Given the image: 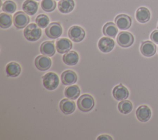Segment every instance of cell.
Returning <instances> with one entry per match:
<instances>
[{
    "label": "cell",
    "instance_id": "cell-12",
    "mask_svg": "<svg viewBox=\"0 0 158 140\" xmlns=\"http://www.w3.org/2000/svg\"><path fill=\"white\" fill-rule=\"evenodd\" d=\"M72 43L67 38H59L56 42V48L60 54L68 52L72 48Z\"/></svg>",
    "mask_w": 158,
    "mask_h": 140
},
{
    "label": "cell",
    "instance_id": "cell-16",
    "mask_svg": "<svg viewBox=\"0 0 158 140\" xmlns=\"http://www.w3.org/2000/svg\"><path fill=\"white\" fill-rule=\"evenodd\" d=\"M59 107L62 113L65 115H69L74 112L75 104L73 101L69 100V99H64L60 102Z\"/></svg>",
    "mask_w": 158,
    "mask_h": 140
},
{
    "label": "cell",
    "instance_id": "cell-13",
    "mask_svg": "<svg viewBox=\"0 0 158 140\" xmlns=\"http://www.w3.org/2000/svg\"><path fill=\"white\" fill-rule=\"evenodd\" d=\"M99 50L104 53L110 52L115 46L114 41L109 37H102L98 44Z\"/></svg>",
    "mask_w": 158,
    "mask_h": 140
},
{
    "label": "cell",
    "instance_id": "cell-27",
    "mask_svg": "<svg viewBox=\"0 0 158 140\" xmlns=\"http://www.w3.org/2000/svg\"><path fill=\"white\" fill-rule=\"evenodd\" d=\"M41 7L45 12H52L56 9V2L54 0H42Z\"/></svg>",
    "mask_w": 158,
    "mask_h": 140
},
{
    "label": "cell",
    "instance_id": "cell-29",
    "mask_svg": "<svg viewBox=\"0 0 158 140\" xmlns=\"http://www.w3.org/2000/svg\"><path fill=\"white\" fill-rule=\"evenodd\" d=\"M36 23L41 28H46L49 23V19L45 14L38 15L35 20Z\"/></svg>",
    "mask_w": 158,
    "mask_h": 140
},
{
    "label": "cell",
    "instance_id": "cell-33",
    "mask_svg": "<svg viewBox=\"0 0 158 140\" xmlns=\"http://www.w3.org/2000/svg\"><path fill=\"white\" fill-rule=\"evenodd\" d=\"M35 1H39V0H35Z\"/></svg>",
    "mask_w": 158,
    "mask_h": 140
},
{
    "label": "cell",
    "instance_id": "cell-17",
    "mask_svg": "<svg viewBox=\"0 0 158 140\" xmlns=\"http://www.w3.org/2000/svg\"><path fill=\"white\" fill-rule=\"evenodd\" d=\"M135 17L138 22L141 23H144L148 22L151 17L149 10L145 7H139L135 14Z\"/></svg>",
    "mask_w": 158,
    "mask_h": 140
},
{
    "label": "cell",
    "instance_id": "cell-15",
    "mask_svg": "<svg viewBox=\"0 0 158 140\" xmlns=\"http://www.w3.org/2000/svg\"><path fill=\"white\" fill-rule=\"evenodd\" d=\"M77 78L76 73L70 70L63 72L60 76L61 81L64 85H71L74 84L77 82Z\"/></svg>",
    "mask_w": 158,
    "mask_h": 140
},
{
    "label": "cell",
    "instance_id": "cell-23",
    "mask_svg": "<svg viewBox=\"0 0 158 140\" xmlns=\"http://www.w3.org/2000/svg\"><path fill=\"white\" fill-rule=\"evenodd\" d=\"M118 29L116 25L113 22H107L106 23L102 28L103 34L108 37L114 38L117 34Z\"/></svg>",
    "mask_w": 158,
    "mask_h": 140
},
{
    "label": "cell",
    "instance_id": "cell-14",
    "mask_svg": "<svg viewBox=\"0 0 158 140\" xmlns=\"http://www.w3.org/2000/svg\"><path fill=\"white\" fill-rule=\"evenodd\" d=\"M35 64L38 70L40 71L48 70L51 66L52 62L50 58L44 56H38L35 60Z\"/></svg>",
    "mask_w": 158,
    "mask_h": 140
},
{
    "label": "cell",
    "instance_id": "cell-18",
    "mask_svg": "<svg viewBox=\"0 0 158 140\" xmlns=\"http://www.w3.org/2000/svg\"><path fill=\"white\" fill-rule=\"evenodd\" d=\"M38 8V3L35 0H26L22 4V9L28 15H35Z\"/></svg>",
    "mask_w": 158,
    "mask_h": 140
},
{
    "label": "cell",
    "instance_id": "cell-9",
    "mask_svg": "<svg viewBox=\"0 0 158 140\" xmlns=\"http://www.w3.org/2000/svg\"><path fill=\"white\" fill-rule=\"evenodd\" d=\"M115 23L118 29L122 30H127L131 27V19L126 14H120L115 17Z\"/></svg>",
    "mask_w": 158,
    "mask_h": 140
},
{
    "label": "cell",
    "instance_id": "cell-3",
    "mask_svg": "<svg viewBox=\"0 0 158 140\" xmlns=\"http://www.w3.org/2000/svg\"><path fill=\"white\" fill-rule=\"evenodd\" d=\"M78 109L84 112L91 110L94 106V100L89 94H83L81 96L77 101Z\"/></svg>",
    "mask_w": 158,
    "mask_h": 140
},
{
    "label": "cell",
    "instance_id": "cell-7",
    "mask_svg": "<svg viewBox=\"0 0 158 140\" xmlns=\"http://www.w3.org/2000/svg\"><path fill=\"white\" fill-rule=\"evenodd\" d=\"M46 36L51 39L58 38L62 33V28L58 22L51 23L45 30Z\"/></svg>",
    "mask_w": 158,
    "mask_h": 140
},
{
    "label": "cell",
    "instance_id": "cell-26",
    "mask_svg": "<svg viewBox=\"0 0 158 140\" xmlns=\"http://www.w3.org/2000/svg\"><path fill=\"white\" fill-rule=\"evenodd\" d=\"M12 23V17L11 15L1 13L0 14V27L2 28L6 29L10 27Z\"/></svg>",
    "mask_w": 158,
    "mask_h": 140
},
{
    "label": "cell",
    "instance_id": "cell-24",
    "mask_svg": "<svg viewBox=\"0 0 158 140\" xmlns=\"http://www.w3.org/2000/svg\"><path fill=\"white\" fill-rule=\"evenodd\" d=\"M64 94L69 99L75 100L80 94V88L77 85H72L67 87L64 91Z\"/></svg>",
    "mask_w": 158,
    "mask_h": 140
},
{
    "label": "cell",
    "instance_id": "cell-4",
    "mask_svg": "<svg viewBox=\"0 0 158 140\" xmlns=\"http://www.w3.org/2000/svg\"><path fill=\"white\" fill-rule=\"evenodd\" d=\"M29 17L25 12L19 11L17 12L13 17V22L14 26L18 29L25 28L29 23Z\"/></svg>",
    "mask_w": 158,
    "mask_h": 140
},
{
    "label": "cell",
    "instance_id": "cell-28",
    "mask_svg": "<svg viewBox=\"0 0 158 140\" xmlns=\"http://www.w3.org/2000/svg\"><path fill=\"white\" fill-rule=\"evenodd\" d=\"M17 9L16 4L10 0L6 1L2 5V10L7 14L14 13Z\"/></svg>",
    "mask_w": 158,
    "mask_h": 140
},
{
    "label": "cell",
    "instance_id": "cell-2",
    "mask_svg": "<svg viewBox=\"0 0 158 140\" xmlns=\"http://www.w3.org/2000/svg\"><path fill=\"white\" fill-rule=\"evenodd\" d=\"M43 84L44 87L49 91L56 89L59 83L58 75L54 72H48L43 76Z\"/></svg>",
    "mask_w": 158,
    "mask_h": 140
},
{
    "label": "cell",
    "instance_id": "cell-6",
    "mask_svg": "<svg viewBox=\"0 0 158 140\" xmlns=\"http://www.w3.org/2000/svg\"><path fill=\"white\" fill-rule=\"evenodd\" d=\"M69 37L73 41L78 43L81 41L85 37V31L80 27L74 25L71 27L68 31Z\"/></svg>",
    "mask_w": 158,
    "mask_h": 140
},
{
    "label": "cell",
    "instance_id": "cell-31",
    "mask_svg": "<svg viewBox=\"0 0 158 140\" xmlns=\"http://www.w3.org/2000/svg\"><path fill=\"white\" fill-rule=\"evenodd\" d=\"M97 139L98 140H103V139H110L112 140V138H111L110 136L109 135H107V134H102V135H100L99 136L98 138H97Z\"/></svg>",
    "mask_w": 158,
    "mask_h": 140
},
{
    "label": "cell",
    "instance_id": "cell-10",
    "mask_svg": "<svg viewBox=\"0 0 158 140\" xmlns=\"http://www.w3.org/2000/svg\"><path fill=\"white\" fill-rule=\"evenodd\" d=\"M157 51L156 44L150 41H146L141 43L140 46L141 53L145 57L153 56Z\"/></svg>",
    "mask_w": 158,
    "mask_h": 140
},
{
    "label": "cell",
    "instance_id": "cell-34",
    "mask_svg": "<svg viewBox=\"0 0 158 140\" xmlns=\"http://www.w3.org/2000/svg\"><path fill=\"white\" fill-rule=\"evenodd\" d=\"M157 28H158V25H157Z\"/></svg>",
    "mask_w": 158,
    "mask_h": 140
},
{
    "label": "cell",
    "instance_id": "cell-21",
    "mask_svg": "<svg viewBox=\"0 0 158 140\" xmlns=\"http://www.w3.org/2000/svg\"><path fill=\"white\" fill-rule=\"evenodd\" d=\"M62 60L65 64L70 66L76 65L79 60V56L77 52L74 51H69L62 57Z\"/></svg>",
    "mask_w": 158,
    "mask_h": 140
},
{
    "label": "cell",
    "instance_id": "cell-20",
    "mask_svg": "<svg viewBox=\"0 0 158 140\" xmlns=\"http://www.w3.org/2000/svg\"><path fill=\"white\" fill-rule=\"evenodd\" d=\"M6 73L10 77H17L21 73V67L15 62L8 63L6 67Z\"/></svg>",
    "mask_w": 158,
    "mask_h": 140
},
{
    "label": "cell",
    "instance_id": "cell-5",
    "mask_svg": "<svg viewBox=\"0 0 158 140\" xmlns=\"http://www.w3.org/2000/svg\"><path fill=\"white\" fill-rule=\"evenodd\" d=\"M118 44L122 47H128L131 46L134 42L133 35L128 31H121L117 37Z\"/></svg>",
    "mask_w": 158,
    "mask_h": 140
},
{
    "label": "cell",
    "instance_id": "cell-1",
    "mask_svg": "<svg viewBox=\"0 0 158 140\" xmlns=\"http://www.w3.org/2000/svg\"><path fill=\"white\" fill-rule=\"evenodd\" d=\"M41 30L37 24L31 23L28 25L23 30L25 38L30 41H36L41 36Z\"/></svg>",
    "mask_w": 158,
    "mask_h": 140
},
{
    "label": "cell",
    "instance_id": "cell-11",
    "mask_svg": "<svg viewBox=\"0 0 158 140\" xmlns=\"http://www.w3.org/2000/svg\"><path fill=\"white\" fill-rule=\"evenodd\" d=\"M112 95L117 101H123L127 99L129 96L128 89L122 83L115 86L112 90Z\"/></svg>",
    "mask_w": 158,
    "mask_h": 140
},
{
    "label": "cell",
    "instance_id": "cell-30",
    "mask_svg": "<svg viewBox=\"0 0 158 140\" xmlns=\"http://www.w3.org/2000/svg\"><path fill=\"white\" fill-rule=\"evenodd\" d=\"M150 38L153 43L158 44V30H155L151 33Z\"/></svg>",
    "mask_w": 158,
    "mask_h": 140
},
{
    "label": "cell",
    "instance_id": "cell-8",
    "mask_svg": "<svg viewBox=\"0 0 158 140\" xmlns=\"http://www.w3.org/2000/svg\"><path fill=\"white\" fill-rule=\"evenodd\" d=\"M152 112L151 109L146 105H142L138 107L136 111L137 119L141 122H146L151 117Z\"/></svg>",
    "mask_w": 158,
    "mask_h": 140
},
{
    "label": "cell",
    "instance_id": "cell-19",
    "mask_svg": "<svg viewBox=\"0 0 158 140\" xmlns=\"http://www.w3.org/2000/svg\"><path fill=\"white\" fill-rule=\"evenodd\" d=\"M56 49L53 41H44L40 46L41 53L48 57H51L54 55Z\"/></svg>",
    "mask_w": 158,
    "mask_h": 140
},
{
    "label": "cell",
    "instance_id": "cell-22",
    "mask_svg": "<svg viewBox=\"0 0 158 140\" xmlns=\"http://www.w3.org/2000/svg\"><path fill=\"white\" fill-rule=\"evenodd\" d=\"M75 7L73 0H60L58 3L59 10L63 14H68L73 10Z\"/></svg>",
    "mask_w": 158,
    "mask_h": 140
},
{
    "label": "cell",
    "instance_id": "cell-32",
    "mask_svg": "<svg viewBox=\"0 0 158 140\" xmlns=\"http://www.w3.org/2000/svg\"><path fill=\"white\" fill-rule=\"evenodd\" d=\"M157 52H158V47H157Z\"/></svg>",
    "mask_w": 158,
    "mask_h": 140
},
{
    "label": "cell",
    "instance_id": "cell-25",
    "mask_svg": "<svg viewBox=\"0 0 158 140\" xmlns=\"http://www.w3.org/2000/svg\"><path fill=\"white\" fill-rule=\"evenodd\" d=\"M118 109L120 113L128 114L131 112L133 109V104L128 100H123L118 103Z\"/></svg>",
    "mask_w": 158,
    "mask_h": 140
}]
</instances>
